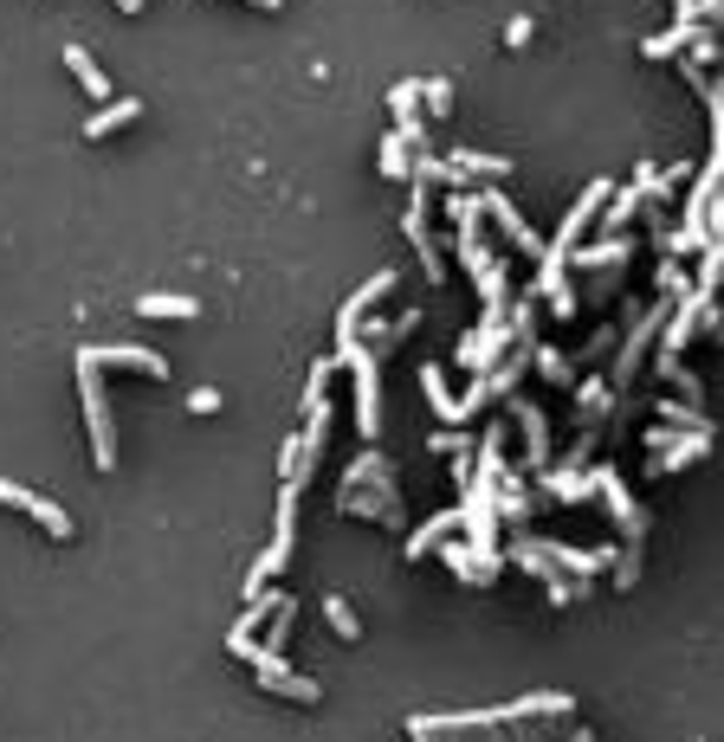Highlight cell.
Masks as SVG:
<instances>
[{"label": "cell", "mask_w": 724, "mask_h": 742, "mask_svg": "<svg viewBox=\"0 0 724 742\" xmlns=\"http://www.w3.org/2000/svg\"><path fill=\"white\" fill-rule=\"evenodd\" d=\"M78 401H84V426H91V466L117 472V426H110V401H104V368L91 355H78Z\"/></svg>", "instance_id": "obj_1"}, {"label": "cell", "mask_w": 724, "mask_h": 742, "mask_svg": "<svg viewBox=\"0 0 724 742\" xmlns=\"http://www.w3.org/2000/svg\"><path fill=\"white\" fill-rule=\"evenodd\" d=\"M297 484H279V517H272V549L253 562V575H246V601L253 594H266V581L272 575H285V562H291V549H297Z\"/></svg>", "instance_id": "obj_2"}, {"label": "cell", "mask_w": 724, "mask_h": 742, "mask_svg": "<svg viewBox=\"0 0 724 742\" xmlns=\"http://www.w3.org/2000/svg\"><path fill=\"white\" fill-rule=\"evenodd\" d=\"M337 510H343V517H362V523H382V530H401V523H408L401 491H395V472L369 478V484H343V491H337Z\"/></svg>", "instance_id": "obj_3"}, {"label": "cell", "mask_w": 724, "mask_h": 742, "mask_svg": "<svg viewBox=\"0 0 724 742\" xmlns=\"http://www.w3.org/2000/svg\"><path fill=\"white\" fill-rule=\"evenodd\" d=\"M343 368L357 375V433H362V446H375L382 439V355H369L357 342L343 355Z\"/></svg>", "instance_id": "obj_4"}, {"label": "cell", "mask_w": 724, "mask_h": 742, "mask_svg": "<svg viewBox=\"0 0 724 742\" xmlns=\"http://www.w3.org/2000/svg\"><path fill=\"white\" fill-rule=\"evenodd\" d=\"M511 342H517V330H511V317H479V330H466L459 337V349H453V362L466 368V375H486L499 355H505Z\"/></svg>", "instance_id": "obj_5"}, {"label": "cell", "mask_w": 724, "mask_h": 742, "mask_svg": "<svg viewBox=\"0 0 724 742\" xmlns=\"http://www.w3.org/2000/svg\"><path fill=\"white\" fill-rule=\"evenodd\" d=\"M253 678H259V691H272V697H291V704H324V684L304 672H291L285 652H253Z\"/></svg>", "instance_id": "obj_6"}, {"label": "cell", "mask_w": 724, "mask_h": 742, "mask_svg": "<svg viewBox=\"0 0 724 742\" xmlns=\"http://www.w3.org/2000/svg\"><path fill=\"white\" fill-rule=\"evenodd\" d=\"M388 291H395V271L382 266V271H375V278H369V284L357 291V297H350V304L337 310V355H350V349L362 342V317H375V304H382Z\"/></svg>", "instance_id": "obj_7"}, {"label": "cell", "mask_w": 724, "mask_h": 742, "mask_svg": "<svg viewBox=\"0 0 724 742\" xmlns=\"http://www.w3.org/2000/svg\"><path fill=\"white\" fill-rule=\"evenodd\" d=\"M0 504H7V510H20V517H33V523H39V530H46L52 542H72V517H66L59 504H46L39 491H26V484L0 478Z\"/></svg>", "instance_id": "obj_8"}, {"label": "cell", "mask_w": 724, "mask_h": 742, "mask_svg": "<svg viewBox=\"0 0 724 742\" xmlns=\"http://www.w3.org/2000/svg\"><path fill=\"white\" fill-rule=\"evenodd\" d=\"M78 355H91L97 368H130V375H149V381H162V375H168V355L137 349V342H84Z\"/></svg>", "instance_id": "obj_9"}, {"label": "cell", "mask_w": 724, "mask_h": 742, "mask_svg": "<svg viewBox=\"0 0 724 742\" xmlns=\"http://www.w3.org/2000/svg\"><path fill=\"white\" fill-rule=\"evenodd\" d=\"M595 497H608V510H615V523L628 530V542L647 537V510H641V497L621 484V472H615V466H595Z\"/></svg>", "instance_id": "obj_10"}, {"label": "cell", "mask_w": 724, "mask_h": 742, "mask_svg": "<svg viewBox=\"0 0 724 742\" xmlns=\"http://www.w3.org/2000/svg\"><path fill=\"white\" fill-rule=\"evenodd\" d=\"M608 188H615V181H588V188H582V201L570 207V213H563V226H557V239L544 246L550 259H563V252H576V239H582V233H588V226H595V213H602V201H608Z\"/></svg>", "instance_id": "obj_11"}, {"label": "cell", "mask_w": 724, "mask_h": 742, "mask_svg": "<svg viewBox=\"0 0 724 742\" xmlns=\"http://www.w3.org/2000/svg\"><path fill=\"white\" fill-rule=\"evenodd\" d=\"M472 195H479V207H486V220H499V233H505L511 246H524L530 259H544V239H537V226H530V220H524V213L505 201V195H499V181H492V188H472Z\"/></svg>", "instance_id": "obj_12"}, {"label": "cell", "mask_w": 724, "mask_h": 742, "mask_svg": "<svg viewBox=\"0 0 724 742\" xmlns=\"http://www.w3.org/2000/svg\"><path fill=\"white\" fill-rule=\"evenodd\" d=\"M505 413L524 426V466L544 472V466H550V420H544V407L524 401V394H505Z\"/></svg>", "instance_id": "obj_13"}, {"label": "cell", "mask_w": 724, "mask_h": 742, "mask_svg": "<svg viewBox=\"0 0 724 742\" xmlns=\"http://www.w3.org/2000/svg\"><path fill=\"white\" fill-rule=\"evenodd\" d=\"M401 233H408V246L421 252V278H428V284H446V259L434 252V233H428V195H421V188H414V207L401 213Z\"/></svg>", "instance_id": "obj_14"}, {"label": "cell", "mask_w": 724, "mask_h": 742, "mask_svg": "<svg viewBox=\"0 0 724 742\" xmlns=\"http://www.w3.org/2000/svg\"><path fill=\"white\" fill-rule=\"evenodd\" d=\"M705 452H712V433H686V439H673V446L647 452V472L653 478H673V472H686V466H699Z\"/></svg>", "instance_id": "obj_15"}, {"label": "cell", "mask_w": 724, "mask_h": 742, "mask_svg": "<svg viewBox=\"0 0 724 742\" xmlns=\"http://www.w3.org/2000/svg\"><path fill=\"white\" fill-rule=\"evenodd\" d=\"M628 259H634V239L628 233H608L588 252H563V266H576V271H608V266H628Z\"/></svg>", "instance_id": "obj_16"}, {"label": "cell", "mask_w": 724, "mask_h": 742, "mask_svg": "<svg viewBox=\"0 0 724 742\" xmlns=\"http://www.w3.org/2000/svg\"><path fill=\"white\" fill-rule=\"evenodd\" d=\"M137 317H149V323H188V317H201V304L195 297H182V291H143L137 297Z\"/></svg>", "instance_id": "obj_17"}, {"label": "cell", "mask_w": 724, "mask_h": 742, "mask_svg": "<svg viewBox=\"0 0 724 742\" xmlns=\"http://www.w3.org/2000/svg\"><path fill=\"white\" fill-rule=\"evenodd\" d=\"M544 491L557 504H582V497H595V472H582V466H544Z\"/></svg>", "instance_id": "obj_18"}, {"label": "cell", "mask_w": 724, "mask_h": 742, "mask_svg": "<svg viewBox=\"0 0 724 742\" xmlns=\"http://www.w3.org/2000/svg\"><path fill=\"white\" fill-rule=\"evenodd\" d=\"M446 162L459 168V181H486V188H492V181H505V175H511V155H479V149H453Z\"/></svg>", "instance_id": "obj_19"}, {"label": "cell", "mask_w": 724, "mask_h": 742, "mask_svg": "<svg viewBox=\"0 0 724 742\" xmlns=\"http://www.w3.org/2000/svg\"><path fill=\"white\" fill-rule=\"evenodd\" d=\"M137 117H143V97H117V104H104V110H91V123H84V136H91V142H104V136L130 130Z\"/></svg>", "instance_id": "obj_20"}, {"label": "cell", "mask_w": 724, "mask_h": 742, "mask_svg": "<svg viewBox=\"0 0 724 742\" xmlns=\"http://www.w3.org/2000/svg\"><path fill=\"white\" fill-rule=\"evenodd\" d=\"M453 530H459V504H453V510H440V517H428L421 530H408V542H401V555H408V562H421V555H428L434 542H446Z\"/></svg>", "instance_id": "obj_21"}, {"label": "cell", "mask_w": 724, "mask_h": 742, "mask_svg": "<svg viewBox=\"0 0 724 742\" xmlns=\"http://www.w3.org/2000/svg\"><path fill=\"white\" fill-rule=\"evenodd\" d=\"M530 368L550 381V388H576L582 375H576V362L563 355V349H550V342H530Z\"/></svg>", "instance_id": "obj_22"}, {"label": "cell", "mask_w": 724, "mask_h": 742, "mask_svg": "<svg viewBox=\"0 0 724 742\" xmlns=\"http://www.w3.org/2000/svg\"><path fill=\"white\" fill-rule=\"evenodd\" d=\"M66 71H72V78L91 91V97H97V104H110V78H104V66H97L84 46H66Z\"/></svg>", "instance_id": "obj_23"}, {"label": "cell", "mask_w": 724, "mask_h": 742, "mask_svg": "<svg viewBox=\"0 0 724 742\" xmlns=\"http://www.w3.org/2000/svg\"><path fill=\"white\" fill-rule=\"evenodd\" d=\"M272 620H259V626H266V646H259V652H285V639H291V620H297V594H279V601H272Z\"/></svg>", "instance_id": "obj_24"}, {"label": "cell", "mask_w": 724, "mask_h": 742, "mask_svg": "<svg viewBox=\"0 0 724 742\" xmlns=\"http://www.w3.org/2000/svg\"><path fill=\"white\" fill-rule=\"evenodd\" d=\"M375 168H382L388 181H408V168H414V149H408L401 136L388 130V136H382V142H375Z\"/></svg>", "instance_id": "obj_25"}, {"label": "cell", "mask_w": 724, "mask_h": 742, "mask_svg": "<svg viewBox=\"0 0 724 742\" xmlns=\"http://www.w3.org/2000/svg\"><path fill=\"white\" fill-rule=\"evenodd\" d=\"M692 26H699V20H673V33H659V39H647V46H641V59H653V66L679 59V52H686V39H692Z\"/></svg>", "instance_id": "obj_26"}, {"label": "cell", "mask_w": 724, "mask_h": 742, "mask_svg": "<svg viewBox=\"0 0 724 742\" xmlns=\"http://www.w3.org/2000/svg\"><path fill=\"white\" fill-rule=\"evenodd\" d=\"M421 394H428V407H434L446 426H459V401L446 394V381H440V368H434V362H421Z\"/></svg>", "instance_id": "obj_27"}, {"label": "cell", "mask_w": 724, "mask_h": 742, "mask_svg": "<svg viewBox=\"0 0 724 742\" xmlns=\"http://www.w3.org/2000/svg\"><path fill=\"white\" fill-rule=\"evenodd\" d=\"M576 407H582V426H602V413L615 407V388L608 381H576Z\"/></svg>", "instance_id": "obj_28"}, {"label": "cell", "mask_w": 724, "mask_h": 742, "mask_svg": "<svg viewBox=\"0 0 724 742\" xmlns=\"http://www.w3.org/2000/svg\"><path fill=\"white\" fill-rule=\"evenodd\" d=\"M324 620H330V633H337V639H350V646L362 639V620H357V608H350L343 594H330V601H324Z\"/></svg>", "instance_id": "obj_29"}, {"label": "cell", "mask_w": 724, "mask_h": 742, "mask_svg": "<svg viewBox=\"0 0 724 742\" xmlns=\"http://www.w3.org/2000/svg\"><path fill=\"white\" fill-rule=\"evenodd\" d=\"M666 426H679V433H712V420H705V407H679V401H659L653 407Z\"/></svg>", "instance_id": "obj_30"}, {"label": "cell", "mask_w": 724, "mask_h": 742, "mask_svg": "<svg viewBox=\"0 0 724 742\" xmlns=\"http://www.w3.org/2000/svg\"><path fill=\"white\" fill-rule=\"evenodd\" d=\"M719 278H724V246H699V284H692V291L719 297Z\"/></svg>", "instance_id": "obj_31"}, {"label": "cell", "mask_w": 724, "mask_h": 742, "mask_svg": "<svg viewBox=\"0 0 724 742\" xmlns=\"http://www.w3.org/2000/svg\"><path fill=\"white\" fill-rule=\"evenodd\" d=\"M544 304H550V317H557V323H576V310H582V291H576V284H570V278H563L557 291H544Z\"/></svg>", "instance_id": "obj_32"}, {"label": "cell", "mask_w": 724, "mask_h": 742, "mask_svg": "<svg viewBox=\"0 0 724 742\" xmlns=\"http://www.w3.org/2000/svg\"><path fill=\"white\" fill-rule=\"evenodd\" d=\"M653 278H659V297H686V291H692V271L679 266L673 252L659 259V271H653Z\"/></svg>", "instance_id": "obj_33"}, {"label": "cell", "mask_w": 724, "mask_h": 742, "mask_svg": "<svg viewBox=\"0 0 724 742\" xmlns=\"http://www.w3.org/2000/svg\"><path fill=\"white\" fill-rule=\"evenodd\" d=\"M279 478H285V484H297V491H304V478H311L304 446H297V439H285V446H279Z\"/></svg>", "instance_id": "obj_34"}, {"label": "cell", "mask_w": 724, "mask_h": 742, "mask_svg": "<svg viewBox=\"0 0 724 742\" xmlns=\"http://www.w3.org/2000/svg\"><path fill=\"white\" fill-rule=\"evenodd\" d=\"M369 478H388V459H382L375 446H362V452H357V466L343 472V484H369Z\"/></svg>", "instance_id": "obj_35"}, {"label": "cell", "mask_w": 724, "mask_h": 742, "mask_svg": "<svg viewBox=\"0 0 724 742\" xmlns=\"http://www.w3.org/2000/svg\"><path fill=\"white\" fill-rule=\"evenodd\" d=\"M421 97H428V117H434V123H446V117H453V84H446V78H428V84H421Z\"/></svg>", "instance_id": "obj_36"}, {"label": "cell", "mask_w": 724, "mask_h": 742, "mask_svg": "<svg viewBox=\"0 0 724 742\" xmlns=\"http://www.w3.org/2000/svg\"><path fill=\"white\" fill-rule=\"evenodd\" d=\"M414 97H421V78H401V84L388 91V104H395V123H408V117H414Z\"/></svg>", "instance_id": "obj_37"}, {"label": "cell", "mask_w": 724, "mask_h": 742, "mask_svg": "<svg viewBox=\"0 0 724 742\" xmlns=\"http://www.w3.org/2000/svg\"><path fill=\"white\" fill-rule=\"evenodd\" d=\"M530 39H537V20H530V13H517V20L505 26V46H517V52H524Z\"/></svg>", "instance_id": "obj_38"}, {"label": "cell", "mask_w": 724, "mask_h": 742, "mask_svg": "<svg viewBox=\"0 0 724 742\" xmlns=\"http://www.w3.org/2000/svg\"><path fill=\"white\" fill-rule=\"evenodd\" d=\"M699 330H705V337H724V317H719V297H699Z\"/></svg>", "instance_id": "obj_39"}, {"label": "cell", "mask_w": 724, "mask_h": 742, "mask_svg": "<svg viewBox=\"0 0 724 742\" xmlns=\"http://www.w3.org/2000/svg\"><path fill=\"white\" fill-rule=\"evenodd\" d=\"M615 284H621V266L595 271V284H588V297H595V304H602V297H615Z\"/></svg>", "instance_id": "obj_40"}, {"label": "cell", "mask_w": 724, "mask_h": 742, "mask_svg": "<svg viewBox=\"0 0 724 742\" xmlns=\"http://www.w3.org/2000/svg\"><path fill=\"white\" fill-rule=\"evenodd\" d=\"M434 452H446V459H459V452H472V439H466V433L453 426V433H440V439H434Z\"/></svg>", "instance_id": "obj_41"}, {"label": "cell", "mask_w": 724, "mask_h": 742, "mask_svg": "<svg viewBox=\"0 0 724 742\" xmlns=\"http://www.w3.org/2000/svg\"><path fill=\"white\" fill-rule=\"evenodd\" d=\"M188 407H195V413H220V388H195Z\"/></svg>", "instance_id": "obj_42"}, {"label": "cell", "mask_w": 724, "mask_h": 742, "mask_svg": "<svg viewBox=\"0 0 724 742\" xmlns=\"http://www.w3.org/2000/svg\"><path fill=\"white\" fill-rule=\"evenodd\" d=\"M673 439H679V426H666V420H659V426H647V452H659V446H673Z\"/></svg>", "instance_id": "obj_43"}, {"label": "cell", "mask_w": 724, "mask_h": 742, "mask_svg": "<svg viewBox=\"0 0 724 742\" xmlns=\"http://www.w3.org/2000/svg\"><path fill=\"white\" fill-rule=\"evenodd\" d=\"M110 7H117V13H143L149 0H110Z\"/></svg>", "instance_id": "obj_44"}, {"label": "cell", "mask_w": 724, "mask_h": 742, "mask_svg": "<svg viewBox=\"0 0 724 742\" xmlns=\"http://www.w3.org/2000/svg\"><path fill=\"white\" fill-rule=\"evenodd\" d=\"M246 7H259V13H279V7H285V0H246Z\"/></svg>", "instance_id": "obj_45"}, {"label": "cell", "mask_w": 724, "mask_h": 742, "mask_svg": "<svg viewBox=\"0 0 724 742\" xmlns=\"http://www.w3.org/2000/svg\"><path fill=\"white\" fill-rule=\"evenodd\" d=\"M673 13H679V20H692V0H673Z\"/></svg>", "instance_id": "obj_46"}, {"label": "cell", "mask_w": 724, "mask_h": 742, "mask_svg": "<svg viewBox=\"0 0 724 742\" xmlns=\"http://www.w3.org/2000/svg\"><path fill=\"white\" fill-rule=\"evenodd\" d=\"M570 742H595V737H588V730H570Z\"/></svg>", "instance_id": "obj_47"}]
</instances>
